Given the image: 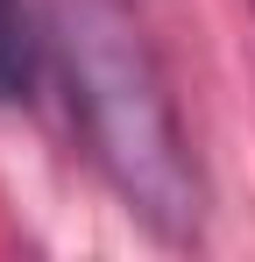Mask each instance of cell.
Masks as SVG:
<instances>
[{
	"mask_svg": "<svg viewBox=\"0 0 255 262\" xmlns=\"http://www.w3.org/2000/svg\"><path fill=\"white\" fill-rule=\"evenodd\" d=\"M57 57H64L71 114L85 121L92 163L107 170V184L128 199V213L149 234L192 241L199 234V170H192V142H184L177 99L163 85V64L142 43V29L107 0H64Z\"/></svg>",
	"mask_w": 255,
	"mask_h": 262,
	"instance_id": "6da1fadb",
	"label": "cell"
},
{
	"mask_svg": "<svg viewBox=\"0 0 255 262\" xmlns=\"http://www.w3.org/2000/svg\"><path fill=\"white\" fill-rule=\"evenodd\" d=\"M36 71H42V50L29 36L22 0H0V106H22L36 92Z\"/></svg>",
	"mask_w": 255,
	"mask_h": 262,
	"instance_id": "7a4b0ae2",
	"label": "cell"
},
{
	"mask_svg": "<svg viewBox=\"0 0 255 262\" xmlns=\"http://www.w3.org/2000/svg\"><path fill=\"white\" fill-rule=\"evenodd\" d=\"M248 7H255V0H248Z\"/></svg>",
	"mask_w": 255,
	"mask_h": 262,
	"instance_id": "3957f363",
	"label": "cell"
}]
</instances>
